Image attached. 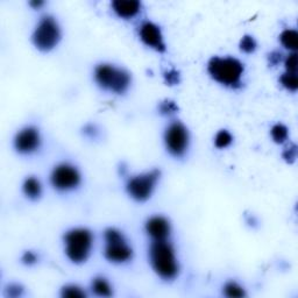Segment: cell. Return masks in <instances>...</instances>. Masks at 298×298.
Returning a JSON list of instances; mask_svg holds the SVG:
<instances>
[{"mask_svg":"<svg viewBox=\"0 0 298 298\" xmlns=\"http://www.w3.org/2000/svg\"><path fill=\"white\" fill-rule=\"evenodd\" d=\"M224 295L231 298H241L246 296V292L241 285L236 282H229L224 286Z\"/></svg>","mask_w":298,"mask_h":298,"instance_id":"cell-17","label":"cell"},{"mask_svg":"<svg viewBox=\"0 0 298 298\" xmlns=\"http://www.w3.org/2000/svg\"><path fill=\"white\" fill-rule=\"evenodd\" d=\"M31 6L32 7H34V9H39V7H41V6H43V2L42 0H35V2H31Z\"/></svg>","mask_w":298,"mask_h":298,"instance_id":"cell-31","label":"cell"},{"mask_svg":"<svg viewBox=\"0 0 298 298\" xmlns=\"http://www.w3.org/2000/svg\"><path fill=\"white\" fill-rule=\"evenodd\" d=\"M279 82H281V84L283 85V87H284L286 90H289V91L295 92L298 89L297 73H290V72L283 73L281 78H279Z\"/></svg>","mask_w":298,"mask_h":298,"instance_id":"cell-19","label":"cell"},{"mask_svg":"<svg viewBox=\"0 0 298 298\" xmlns=\"http://www.w3.org/2000/svg\"><path fill=\"white\" fill-rule=\"evenodd\" d=\"M279 40L283 47L286 48L289 50L295 51L298 47V33L293 29H285L284 32H282V34L279 35Z\"/></svg>","mask_w":298,"mask_h":298,"instance_id":"cell-16","label":"cell"},{"mask_svg":"<svg viewBox=\"0 0 298 298\" xmlns=\"http://www.w3.org/2000/svg\"><path fill=\"white\" fill-rule=\"evenodd\" d=\"M281 54L279 53H276V51H274V53H271L270 55H269V62H270V64L271 65H275V64H277V63L281 61Z\"/></svg>","mask_w":298,"mask_h":298,"instance_id":"cell-29","label":"cell"},{"mask_svg":"<svg viewBox=\"0 0 298 298\" xmlns=\"http://www.w3.org/2000/svg\"><path fill=\"white\" fill-rule=\"evenodd\" d=\"M160 170L154 169L148 173L130 178L126 185L127 193L136 202H146L154 192L155 185L160 180Z\"/></svg>","mask_w":298,"mask_h":298,"instance_id":"cell-7","label":"cell"},{"mask_svg":"<svg viewBox=\"0 0 298 298\" xmlns=\"http://www.w3.org/2000/svg\"><path fill=\"white\" fill-rule=\"evenodd\" d=\"M62 297H68V298H83L87 296L83 290L77 285H66L62 289L61 292Z\"/></svg>","mask_w":298,"mask_h":298,"instance_id":"cell-21","label":"cell"},{"mask_svg":"<svg viewBox=\"0 0 298 298\" xmlns=\"http://www.w3.org/2000/svg\"><path fill=\"white\" fill-rule=\"evenodd\" d=\"M22 262H24L25 264H27V266H32V264L36 263L37 261V255L35 254L34 252H26L24 255H22Z\"/></svg>","mask_w":298,"mask_h":298,"instance_id":"cell-27","label":"cell"},{"mask_svg":"<svg viewBox=\"0 0 298 298\" xmlns=\"http://www.w3.org/2000/svg\"><path fill=\"white\" fill-rule=\"evenodd\" d=\"M165 78H166V82L169 85H176L180 83V73L176 70L171 69L169 71H167L165 73Z\"/></svg>","mask_w":298,"mask_h":298,"instance_id":"cell-25","label":"cell"},{"mask_svg":"<svg viewBox=\"0 0 298 298\" xmlns=\"http://www.w3.org/2000/svg\"><path fill=\"white\" fill-rule=\"evenodd\" d=\"M207 70L210 76L219 84L236 89L240 87L245 66L234 57H212Z\"/></svg>","mask_w":298,"mask_h":298,"instance_id":"cell-2","label":"cell"},{"mask_svg":"<svg viewBox=\"0 0 298 298\" xmlns=\"http://www.w3.org/2000/svg\"><path fill=\"white\" fill-rule=\"evenodd\" d=\"M105 238V258L113 263H125L133 258V249L126 242V239L120 231L107 229L104 233Z\"/></svg>","mask_w":298,"mask_h":298,"instance_id":"cell-6","label":"cell"},{"mask_svg":"<svg viewBox=\"0 0 298 298\" xmlns=\"http://www.w3.org/2000/svg\"><path fill=\"white\" fill-rule=\"evenodd\" d=\"M232 141H233L232 134H231L229 130L222 129V130H220V132H218L217 135H215L214 144L217 148L224 149V148L229 147L230 144L232 143Z\"/></svg>","mask_w":298,"mask_h":298,"instance_id":"cell-20","label":"cell"},{"mask_svg":"<svg viewBox=\"0 0 298 298\" xmlns=\"http://www.w3.org/2000/svg\"><path fill=\"white\" fill-rule=\"evenodd\" d=\"M297 155V147L295 144H292L290 148H286L284 152H283V159H285V161H288L289 163H292L295 161Z\"/></svg>","mask_w":298,"mask_h":298,"instance_id":"cell-26","label":"cell"},{"mask_svg":"<svg viewBox=\"0 0 298 298\" xmlns=\"http://www.w3.org/2000/svg\"><path fill=\"white\" fill-rule=\"evenodd\" d=\"M41 146L40 130L33 126L25 127L14 137V148L20 154L27 155L36 152Z\"/></svg>","mask_w":298,"mask_h":298,"instance_id":"cell-10","label":"cell"},{"mask_svg":"<svg viewBox=\"0 0 298 298\" xmlns=\"http://www.w3.org/2000/svg\"><path fill=\"white\" fill-rule=\"evenodd\" d=\"M111 6L119 18L126 20L137 16L141 10V4L136 0H115Z\"/></svg>","mask_w":298,"mask_h":298,"instance_id":"cell-13","label":"cell"},{"mask_svg":"<svg viewBox=\"0 0 298 298\" xmlns=\"http://www.w3.org/2000/svg\"><path fill=\"white\" fill-rule=\"evenodd\" d=\"M96 133H97V130H96L95 126L90 125V126H88L87 128H85V134H88V135H90L91 137H95Z\"/></svg>","mask_w":298,"mask_h":298,"instance_id":"cell-30","label":"cell"},{"mask_svg":"<svg viewBox=\"0 0 298 298\" xmlns=\"http://www.w3.org/2000/svg\"><path fill=\"white\" fill-rule=\"evenodd\" d=\"M240 49L246 54L254 53L256 49V41L251 35H245L240 41Z\"/></svg>","mask_w":298,"mask_h":298,"instance_id":"cell-22","label":"cell"},{"mask_svg":"<svg viewBox=\"0 0 298 298\" xmlns=\"http://www.w3.org/2000/svg\"><path fill=\"white\" fill-rule=\"evenodd\" d=\"M7 292H9L10 297H19L22 293V288L18 284H12V285L9 286Z\"/></svg>","mask_w":298,"mask_h":298,"instance_id":"cell-28","label":"cell"},{"mask_svg":"<svg viewBox=\"0 0 298 298\" xmlns=\"http://www.w3.org/2000/svg\"><path fill=\"white\" fill-rule=\"evenodd\" d=\"M189 142V130L181 121H174L168 126L165 132V143L171 155L175 158L183 156L188 151Z\"/></svg>","mask_w":298,"mask_h":298,"instance_id":"cell-8","label":"cell"},{"mask_svg":"<svg viewBox=\"0 0 298 298\" xmlns=\"http://www.w3.org/2000/svg\"><path fill=\"white\" fill-rule=\"evenodd\" d=\"M81 173L76 167L69 163H61L51 171L50 182L58 191H70L81 184Z\"/></svg>","mask_w":298,"mask_h":298,"instance_id":"cell-9","label":"cell"},{"mask_svg":"<svg viewBox=\"0 0 298 298\" xmlns=\"http://www.w3.org/2000/svg\"><path fill=\"white\" fill-rule=\"evenodd\" d=\"M178 107L173 100H165L159 105V111L162 115H171L177 112Z\"/></svg>","mask_w":298,"mask_h":298,"instance_id":"cell-23","label":"cell"},{"mask_svg":"<svg viewBox=\"0 0 298 298\" xmlns=\"http://www.w3.org/2000/svg\"><path fill=\"white\" fill-rule=\"evenodd\" d=\"M144 229H146L148 236L153 238L154 241L167 240L171 231L169 220L162 215H155V217L149 218Z\"/></svg>","mask_w":298,"mask_h":298,"instance_id":"cell-12","label":"cell"},{"mask_svg":"<svg viewBox=\"0 0 298 298\" xmlns=\"http://www.w3.org/2000/svg\"><path fill=\"white\" fill-rule=\"evenodd\" d=\"M149 260L153 269L163 279H174L178 275V266L175 251L166 240L154 241L149 248Z\"/></svg>","mask_w":298,"mask_h":298,"instance_id":"cell-1","label":"cell"},{"mask_svg":"<svg viewBox=\"0 0 298 298\" xmlns=\"http://www.w3.org/2000/svg\"><path fill=\"white\" fill-rule=\"evenodd\" d=\"M139 35L142 42L146 46L153 48V49L163 53L166 51V44L163 41V36L159 26L153 24L151 21H146L141 25L139 29Z\"/></svg>","mask_w":298,"mask_h":298,"instance_id":"cell-11","label":"cell"},{"mask_svg":"<svg viewBox=\"0 0 298 298\" xmlns=\"http://www.w3.org/2000/svg\"><path fill=\"white\" fill-rule=\"evenodd\" d=\"M91 288H92V291L98 296H102V297L112 296V288L110 283L107 282V279L104 277L99 276L93 279Z\"/></svg>","mask_w":298,"mask_h":298,"instance_id":"cell-15","label":"cell"},{"mask_svg":"<svg viewBox=\"0 0 298 298\" xmlns=\"http://www.w3.org/2000/svg\"><path fill=\"white\" fill-rule=\"evenodd\" d=\"M95 80L104 90L122 95L129 89L132 78L124 69L112 64H99L95 70Z\"/></svg>","mask_w":298,"mask_h":298,"instance_id":"cell-4","label":"cell"},{"mask_svg":"<svg viewBox=\"0 0 298 298\" xmlns=\"http://www.w3.org/2000/svg\"><path fill=\"white\" fill-rule=\"evenodd\" d=\"M61 40V28L56 19L46 16L41 18L33 33V43L41 51H49Z\"/></svg>","mask_w":298,"mask_h":298,"instance_id":"cell-5","label":"cell"},{"mask_svg":"<svg viewBox=\"0 0 298 298\" xmlns=\"http://www.w3.org/2000/svg\"><path fill=\"white\" fill-rule=\"evenodd\" d=\"M22 190H24V193L29 199L35 200L37 198H40L41 193H42V185H41L40 181L37 180V178L28 177L26 178V181L24 182Z\"/></svg>","mask_w":298,"mask_h":298,"instance_id":"cell-14","label":"cell"},{"mask_svg":"<svg viewBox=\"0 0 298 298\" xmlns=\"http://www.w3.org/2000/svg\"><path fill=\"white\" fill-rule=\"evenodd\" d=\"M65 254L73 263H83L89 259L93 245V237L87 229H73L63 238Z\"/></svg>","mask_w":298,"mask_h":298,"instance_id":"cell-3","label":"cell"},{"mask_svg":"<svg viewBox=\"0 0 298 298\" xmlns=\"http://www.w3.org/2000/svg\"><path fill=\"white\" fill-rule=\"evenodd\" d=\"M285 69L286 72L290 73H297V54L292 53L290 54L285 59Z\"/></svg>","mask_w":298,"mask_h":298,"instance_id":"cell-24","label":"cell"},{"mask_svg":"<svg viewBox=\"0 0 298 298\" xmlns=\"http://www.w3.org/2000/svg\"><path fill=\"white\" fill-rule=\"evenodd\" d=\"M271 137L276 143H283L284 141H286L289 136V130L285 127L284 125L282 124H277L273 126V128L270 130Z\"/></svg>","mask_w":298,"mask_h":298,"instance_id":"cell-18","label":"cell"}]
</instances>
